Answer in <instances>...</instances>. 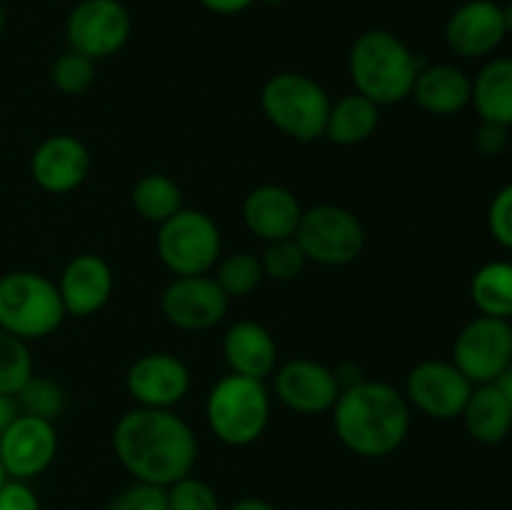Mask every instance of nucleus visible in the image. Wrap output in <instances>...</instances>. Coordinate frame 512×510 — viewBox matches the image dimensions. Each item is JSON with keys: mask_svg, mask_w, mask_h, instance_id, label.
Returning <instances> with one entry per match:
<instances>
[{"mask_svg": "<svg viewBox=\"0 0 512 510\" xmlns=\"http://www.w3.org/2000/svg\"><path fill=\"white\" fill-rule=\"evenodd\" d=\"M113 448L138 483L168 488L185 478L198 458V440L180 415L163 408L128 410L115 423Z\"/></svg>", "mask_w": 512, "mask_h": 510, "instance_id": "nucleus-1", "label": "nucleus"}, {"mask_svg": "<svg viewBox=\"0 0 512 510\" xmlns=\"http://www.w3.org/2000/svg\"><path fill=\"white\" fill-rule=\"evenodd\" d=\"M340 443L363 458L398 450L410 430V403L398 388L380 380H358L340 390L333 405Z\"/></svg>", "mask_w": 512, "mask_h": 510, "instance_id": "nucleus-2", "label": "nucleus"}, {"mask_svg": "<svg viewBox=\"0 0 512 510\" xmlns=\"http://www.w3.org/2000/svg\"><path fill=\"white\" fill-rule=\"evenodd\" d=\"M350 78L355 93L375 105H393L410 98L420 63L408 45L388 30H368L350 48Z\"/></svg>", "mask_w": 512, "mask_h": 510, "instance_id": "nucleus-3", "label": "nucleus"}, {"mask_svg": "<svg viewBox=\"0 0 512 510\" xmlns=\"http://www.w3.org/2000/svg\"><path fill=\"white\" fill-rule=\"evenodd\" d=\"M58 285L33 270H15L0 278V330L20 340L45 338L65 318Z\"/></svg>", "mask_w": 512, "mask_h": 510, "instance_id": "nucleus-4", "label": "nucleus"}, {"mask_svg": "<svg viewBox=\"0 0 512 510\" xmlns=\"http://www.w3.org/2000/svg\"><path fill=\"white\" fill-rule=\"evenodd\" d=\"M205 418L215 438L228 445H250L263 435L270 418V398L263 380L225 375L213 385Z\"/></svg>", "mask_w": 512, "mask_h": 510, "instance_id": "nucleus-5", "label": "nucleus"}, {"mask_svg": "<svg viewBox=\"0 0 512 510\" xmlns=\"http://www.w3.org/2000/svg\"><path fill=\"white\" fill-rule=\"evenodd\" d=\"M263 113L278 130L300 143L323 138L330 113V98L313 78L300 73H280L265 83Z\"/></svg>", "mask_w": 512, "mask_h": 510, "instance_id": "nucleus-6", "label": "nucleus"}, {"mask_svg": "<svg viewBox=\"0 0 512 510\" xmlns=\"http://www.w3.org/2000/svg\"><path fill=\"white\" fill-rule=\"evenodd\" d=\"M158 255L175 275H208L220 255L218 225L203 210H178L160 223Z\"/></svg>", "mask_w": 512, "mask_h": 510, "instance_id": "nucleus-7", "label": "nucleus"}, {"mask_svg": "<svg viewBox=\"0 0 512 510\" xmlns=\"http://www.w3.org/2000/svg\"><path fill=\"white\" fill-rule=\"evenodd\" d=\"M305 258L320 265H348L363 253L365 233L360 220L340 205H315L300 215L293 235Z\"/></svg>", "mask_w": 512, "mask_h": 510, "instance_id": "nucleus-8", "label": "nucleus"}, {"mask_svg": "<svg viewBox=\"0 0 512 510\" xmlns=\"http://www.w3.org/2000/svg\"><path fill=\"white\" fill-rule=\"evenodd\" d=\"M453 363L473 385L495 383L512 365V323L503 318L478 315L458 333Z\"/></svg>", "mask_w": 512, "mask_h": 510, "instance_id": "nucleus-9", "label": "nucleus"}, {"mask_svg": "<svg viewBox=\"0 0 512 510\" xmlns=\"http://www.w3.org/2000/svg\"><path fill=\"white\" fill-rule=\"evenodd\" d=\"M130 13L120 0H80L68 15L65 38L70 50L90 60L110 58L130 38Z\"/></svg>", "mask_w": 512, "mask_h": 510, "instance_id": "nucleus-10", "label": "nucleus"}, {"mask_svg": "<svg viewBox=\"0 0 512 510\" xmlns=\"http://www.w3.org/2000/svg\"><path fill=\"white\" fill-rule=\"evenodd\" d=\"M475 385L465 378L455 363L423 360L415 365L405 380V398L420 413L435 420L460 418Z\"/></svg>", "mask_w": 512, "mask_h": 510, "instance_id": "nucleus-11", "label": "nucleus"}, {"mask_svg": "<svg viewBox=\"0 0 512 510\" xmlns=\"http://www.w3.org/2000/svg\"><path fill=\"white\" fill-rule=\"evenodd\" d=\"M55 453H58V433L50 420L20 413L13 425L0 435V463L8 478H35L50 468Z\"/></svg>", "mask_w": 512, "mask_h": 510, "instance_id": "nucleus-12", "label": "nucleus"}, {"mask_svg": "<svg viewBox=\"0 0 512 510\" xmlns=\"http://www.w3.org/2000/svg\"><path fill=\"white\" fill-rule=\"evenodd\" d=\"M228 295L210 275H178L165 288L163 315L183 330H208L228 313Z\"/></svg>", "mask_w": 512, "mask_h": 510, "instance_id": "nucleus-13", "label": "nucleus"}, {"mask_svg": "<svg viewBox=\"0 0 512 510\" xmlns=\"http://www.w3.org/2000/svg\"><path fill=\"white\" fill-rule=\"evenodd\" d=\"M505 35L503 5L495 0H468L445 25V43L463 58H485L500 48Z\"/></svg>", "mask_w": 512, "mask_h": 510, "instance_id": "nucleus-14", "label": "nucleus"}, {"mask_svg": "<svg viewBox=\"0 0 512 510\" xmlns=\"http://www.w3.org/2000/svg\"><path fill=\"white\" fill-rule=\"evenodd\" d=\"M125 385L140 408L170 410L188 393L190 373L175 355L148 353L130 365Z\"/></svg>", "mask_w": 512, "mask_h": 510, "instance_id": "nucleus-15", "label": "nucleus"}, {"mask_svg": "<svg viewBox=\"0 0 512 510\" xmlns=\"http://www.w3.org/2000/svg\"><path fill=\"white\" fill-rule=\"evenodd\" d=\"M275 393L280 403H285L295 413L315 415L333 410L340 395V383L335 370L315 360L298 358L285 363L275 373Z\"/></svg>", "mask_w": 512, "mask_h": 510, "instance_id": "nucleus-16", "label": "nucleus"}, {"mask_svg": "<svg viewBox=\"0 0 512 510\" xmlns=\"http://www.w3.org/2000/svg\"><path fill=\"white\" fill-rule=\"evenodd\" d=\"M90 173V153L73 135H50L35 148L30 175L45 193H70Z\"/></svg>", "mask_w": 512, "mask_h": 510, "instance_id": "nucleus-17", "label": "nucleus"}, {"mask_svg": "<svg viewBox=\"0 0 512 510\" xmlns=\"http://www.w3.org/2000/svg\"><path fill=\"white\" fill-rule=\"evenodd\" d=\"M58 293L65 313L88 318L108 303L113 293V270L100 255H75L60 275Z\"/></svg>", "mask_w": 512, "mask_h": 510, "instance_id": "nucleus-18", "label": "nucleus"}, {"mask_svg": "<svg viewBox=\"0 0 512 510\" xmlns=\"http://www.w3.org/2000/svg\"><path fill=\"white\" fill-rule=\"evenodd\" d=\"M300 215L303 210H300L298 198L280 185H260L243 203V220L248 230L268 243L293 238Z\"/></svg>", "mask_w": 512, "mask_h": 510, "instance_id": "nucleus-19", "label": "nucleus"}, {"mask_svg": "<svg viewBox=\"0 0 512 510\" xmlns=\"http://www.w3.org/2000/svg\"><path fill=\"white\" fill-rule=\"evenodd\" d=\"M223 355L235 375L263 380L275 370L278 345L268 328L253 320H240L230 325L223 340Z\"/></svg>", "mask_w": 512, "mask_h": 510, "instance_id": "nucleus-20", "label": "nucleus"}, {"mask_svg": "<svg viewBox=\"0 0 512 510\" xmlns=\"http://www.w3.org/2000/svg\"><path fill=\"white\" fill-rule=\"evenodd\" d=\"M410 95L428 113L455 115L470 103L473 80L455 65H430L418 70Z\"/></svg>", "mask_w": 512, "mask_h": 510, "instance_id": "nucleus-21", "label": "nucleus"}, {"mask_svg": "<svg viewBox=\"0 0 512 510\" xmlns=\"http://www.w3.org/2000/svg\"><path fill=\"white\" fill-rule=\"evenodd\" d=\"M460 418L470 438L483 445L503 443L512 430V410L495 383L475 385Z\"/></svg>", "mask_w": 512, "mask_h": 510, "instance_id": "nucleus-22", "label": "nucleus"}, {"mask_svg": "<svg viewBox=\"0 0 512 510\" xmlns=\"http://www.w3.org/2000/svg\"><path fill=\"white\" fill-rule=\"evenodd\" d=\"M470 103L483 123L512 125V58H495L480 68L473 80Z\"/></svg>", "mask_w": 512, "mask_h": 510, "instance_id": "nucleus-23", "label": "nucleus"}, {"mask_svg": "<svg viewBox=\"0 0 512 510\" xmlns=\"http://www.w3.org/2000/svg\"><path fill=\"white\" fill-rule=\"evenodd\" d=\"M380 123V105L365 95L353 93L330 105L325 135L338 145H358L375 133Z\"/></svg>", "mask_w": 512, "mask_h": 510, "instance_id": "nucleus-24", "label": "nucleus"}, {"mask_svg": "<svg viewBox=\"0 0 512 510\" xmlns=\"http://www.w3.org/2000/svg\"><path fill=\"white\" fill-rule=\"evenodd\" d=\"M470 298L480 315L512 320V263L493 260L478 268L470 283Z\"/></svg>", "mask_w": 512, "mask_h": 510, "instance_id": "nucleus-25", "label": "nucleus"}, {"mask_svg": "<svg viewBox=\"0 0 512 510\" xmlns=\"http://www.w3.org/2000/svg\"><path fill=\"white\" fill-rule=\"evenodd\" d=\"M133 205L140 218L160 225L183 210V193L173 178L163 173H150L135 183Z\"/></svg>", "mask_w": 512, "mask_h": 510, "instance_id": "nucleus-26", "label": "nucleus"}, {"mask_svg": "<svg viewBox=\"0 0 512 510\" xmlns=\"http://www.w3.org/2000/svg\"><path fill=\"white\" fill-rule=\"evenodd\" d=\"M15 403L23 415L55 423L65 410V393L55 380L43 378V375H30L23 388L15 393Z\"/></svg>", "mask_w": 512, "mask_h": 510, "instance_id": "nucleus-27", "label": "nucleus"}, {"mask_svg": "<svg viewBox=\"0 0 512 510\" xmlns=\"http://www.w3.org/2000/svg\"><path fill=\"white\" fill-rule=\"evenodd\" d=\"M263 265L253 253H233L218 265V285L228 298H245L253 293L263 280Z\"/></svg>", "mask_w": 512, "mask_h": 510, "instance_id": "nucleus-28", "label": "nucleus"}, {"mask_svg": "<svg viewBox=\"0 0 512 510\" xmlns=\"http://www.w3.org/2000/svg\"><path fill=\"white\" fill-rule=\"evenodd\" d=\"M30 375H33V360L25 340L0 330V393L15 395Z\"/></svg>", "mask_w": 512, "mask_h": 510, "instance_id": "nucleus-29", "label": "nucleus"}, {"mask_svg": "<svg viewBox=\"0 0 512 510\" xmlns=\"http://www.w3.org/2000/svg\"><path fill=\"white\" fill-rule=\"evenodd\" d=\"M50 78H53V85L60 93H85L95 80V60L78 53V50H65V53L58 55V60L53 63Z\"/></svg>", "mask_w": 512, "mask_h": 510, "instance_id": "nucleus-30", "label": "nucleus"}, {"mask_svg": "<svg viewBox=\"0 0 512 510\" xmlns=\"http://www.w3.org/2000/svg\"><path fill=\"white\" fill-rule=\"evenodd\" d=\"M305 263H308V258H305L303 248H300L295 238L273 240V243H268V248H265L263 258H260L263 273L268 275V278L278 280V283H288V280L298 278V275L303 273Z\"/></svg>", "mask_w": 512, "mask_h": 510, "instance_id": "nucleus-31", "label": "nucleus"}, {"mask_svg": "<svg viewBox=\"0 0 512 510\" xmlns=\"http://www.w3.org/2000/svg\"><path fill=\"white\" fill-rule=\"evenodd\" d=\"M168 495V510H220L218 495L205 480L185 475L165 488Z\"/></svg>", "mask_w": 512, "mask_h": 510, "instance_id": "nucleus-32", "label": "nucleus"}, {"mask_svg": "<svg viewBox=\"0 0 512 510\" xmlns=\"http://www.w3.org/2000/svg\"><path fill=\"white\" fill-rule=\"evenodd\" d=\"M105 510H168V495L160 485L135 480L130 488L120 490Z\"/></svg>", "mask_w": 512, "mask_h": 510, "instance_id": "nucleus-33", "label": "nucleus"}, {"mask_svg": "<svg viewBox=\"0 0 512 510\" xmlns=\"http://www.w3.org/2000/svg\"><path fill=\"white\" fill-rule=\"evenodd\" d=\"M488 228L495 243L512 250V183L503 185L490 200L488 208Z\"/></svg>", "mask_w": 512, "mask_h": 510, "instance_id": "nucleus-34", "label": "nucleus"}, {"mask_svg": "<svg viewBox=\"0 0 512 510\" xmlns=\"http://www.w3.org/2000/svg\"><path fill=\"white\" fill-rule=\"evenodd\" d=\"M0 510H40V500L28 480L8 478L0 485Z\"/></svg>", "mask_w": 512, "mask_h": 510, "instance_id": "nucleus-35", "label": "nucleus"}, {"mask_svg": "<svg viewBox=\"0 0 512 510\" xmlns=\"http://www.w3.org/2000/svg\"><path fill=\"white\" fill-rule=\"evenodd\" d=\"M475 145L483 155L493 158V155H500L508 145V128L505 125H495V123H483L480 130L475 133Z\"/></svg>", "mask_w": 512, "mask_h": 510, "instance_id": "nucleus-36", "label": "nucleus"}, {"mask_svg": "<svg viewBox=\"0 0 512 510\" xmlns=\"http://www.w3.org/2000/svg\"><path fill=\"white\" fill-rule=\"evenodd\" d=\"M200 3L218 15H235V13H243L245 8H250L255 0H200Z\"/></svg>", "mask_w": 512, "mask_h": 510, "instance_id": "nucleus-37", "label": "nucleus"}, {"mask_svg": "<svg viewBox=\"0 0 512 510\" xmlns=\"http://www.w3.org/2000/svg\"><path fill=\"white\" fill-rule=\"evenodd\" d=\"M20 410L18 403H15V395H5L0 393V435L13 425V420L18 418Z\"/></svg>", "mask_w": 512, "mask_h": 510, "instance_id": "nucleus-38", "label": "nucleus"}, {"mask_svg": "<svg viewBox=\"0 0 512 510\" xmlns=\"http://www.w3.org/2000/svg\"><path fill=\"white\" fill-rule=\"evenodd\" d=\"M230 510H278V508L270 503H265V500H260V498H243V500H238V503L230 505Z\"/></svg>", "mask_w": 512, "mask_h": 510, "instance_id": "nucleus-39", "label": "nucleus"}, {"mask_svg": "<svg viewBox=\"0 0 512 510\" xmlns=\"http://www.w3.org/2000/svg\"><path fill=\"white\" fill-rule=\"evenodd\" d=\"M495 385H498V390L503 393V398L508 400V405L512 410V365H510V368H505L503 373H500V378L495 380Z\"/></svg>", "mask_w": 512, "mask_h": 510, "instance_id": "nucleus-40", "label": "nucleus"}, {"mask_svg": "<svg viewBox=\"0 0 512 510\" xmlns=\"http://www.w3.org/2000/svg\"><path fill=\"white\" fill-rule=\"evenodd\" d=\"M503 18H505V28H508V33H512V3H508L503 8Z\"/></svg>", "mask_w": 512, "mask_h": 510, "instance_id": "nucleus-41", "label": "nucleus"}, {"mask_svg": "<svg viewBox=\"0 0 512 510\" xmlns=\"http://www.w3.org/2000/svg\"><path fill=\"white\" fill-rule=\"evenodd\" d=\"M5 30V8H3V3H0V33H3Z\"/></svg>", "mask_w": 512, "mask_h": 510, "instance_id": "nucleus-42", "label": "nucleus"}, {"mask_svg": "<svg viewBox=\"0 0 512 510\" xmlns=\"http://www.w3.org/2000/svg\"><path fill=\"white\" fill-rule=\"evenodd\" d=\"M260 3H265V5H283L285 0H260Z\"/></svg>", "mask_w": 512, "mask_h": 510, "instance_id": "nucleus-43", "label": "nucleus"}, {"mask_svg": "<svg viewBox=\"0 0 512 510\" xmlns=\"http://www.w3.org/2000/svg\"><path fill=\"white\" fill-rule=\"evenodd\" d=\"M5 480H8V475H5V468H3V463H0V485H3Z\"/></svg>", "mask_w": 512, "mask_h": 510, "instance_id": "nucleus-44", "label": "nucleus"}, {"mask_svg": "<svg viewBox=\"0 0 512 510\" xmlns=\"http://www.w3.org/2000/svg\"><path fill=\"white\" fill-rule=\"evenodd\" d=\"M510 323H512V320H510Z\"/></svg>", "mask_w": 512, "mask_h": 510, "instance_id": "nucleus-45", "label": "nucleus"}]
</instances>
